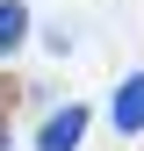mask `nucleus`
<instances>
[{
    "mask_svg": "<svg viewBox=\"0 0 144 151\" xmlns=\"http://www.w3.org/2000/svg\"><path fill=\"white\" fill-rule=\"evenodd\" d=\"M79 137H86V108H79V101H65L58 115L36 129V151H79Z\"/></svg>",
    "mask_w": 144,
    "mask_h": 151,
    "instance_id": "obj_1",
    "label": "nucleus"
},
{
    "mask_svg": "<svg viewBox=\"0 0 144 151\" xmlns=\"http://www.w3.org/2000/svg\"><path fill=\"white\" fill-rule=\"evenodd\" d=\"M122 129V137H144V72H130V79L115 86V115H108Z\"/></svg>",
    "mask_w": 144,
    "mask_h": 151,
    "instance_id": "obj_2",
    "label": "nucleus"
},
{
    "mask_svg": "<svg viewBox=\"0 0 144 151\" xmlns=\"http://www.w3.org/2000/svg\"><path fill=\"white\" fill-rule=\"evenodd\" d=\"M22 36H29V7L22 0H0V58H14Z\"/></svg>",
    "mask_w": 144,
    "mask_h": 151,
    "instance_id": "obj_3",
    "label": "nucleus"
},
{
    "mask_svg": "<svg viewBox=\"0 0 144 151\" xmlns=\"http://www.w3.org/2000/svg\"><path fill=\"white\" fill-rule=\"evenodd\" d=\"M7 108H14V86H7V79H0V151H7V144H14V129H7Z\"/></svg>",
    "mask_w": 144,
    "mask_h": 151,
    "instance_id": "obj_4",
    "label": "nucleus"
}]
</instances>
